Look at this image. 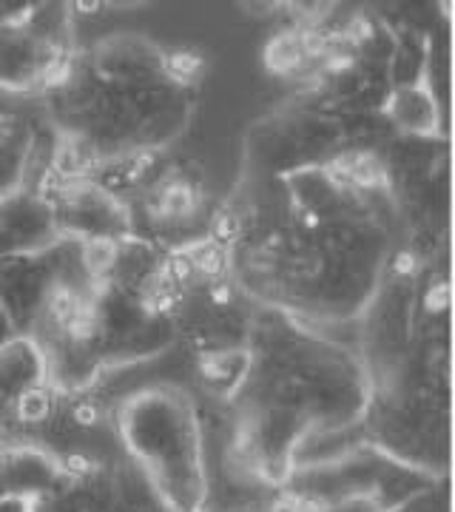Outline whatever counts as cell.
Returning a JSON list of instances; mask_svg holds the SVG:
<instances>
[{
	"instance_id": "obj_1",
	"label": "cell",
	"mask_w": 455,
	"mask_h": 512,
	"mask_svg": "<svg viewBox=\"0 0 455 512\" xmlns=\"http://www.w3.org/2000/svg\"><path fill=\"white\" fill-rule=\"evenodd\" d=\"M171 69H174V74L177 77H191V74L200 69V57L194 55H174L171 57Z\"/></svg>"
}]
</instances>
